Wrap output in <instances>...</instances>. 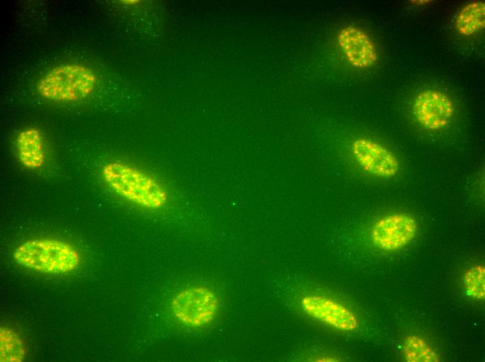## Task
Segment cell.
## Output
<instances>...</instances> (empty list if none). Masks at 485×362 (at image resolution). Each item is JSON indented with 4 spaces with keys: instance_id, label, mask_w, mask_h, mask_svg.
I'll list each match as a JSON object with an SVG mask.
<instances>
[{
    "instance_id": "obj_1",
    "label": "cell",
    "mask_w": 485,
    "mask_h": 362,
    "mask_svg": "<svg viewBox=\"0 0 485 362\" xmlns=\"http://www.w3.org/2000/svg\"><path fill=\"white\" fill-rule=\"evenodd\" d=\"M107 185L124 199L140 207L157 210L167 201L164 188L153 177L129 164L111 162L101 169Z\"/></svg>"
},
{
    "instance_id": "obj_2",
    "label": "cell",
    "mask_w": 485,
    "mask_h": 362,
    "mask_svg": "<svg viewBox=\"0 0 485 362\" xmlns=\"http://www.w3.org/2000/svg\"><path fill=\"white\" fill-rule=\"evenodd\" d=\"M19 265L40 273L60 274L75 271L81 262L72 244L52 237H36L19 244L13 253Z\"/></svg>"
},
{
    "instance_id": "obj_3",
    "label": "cell",
    "mask_w": 485,
    "mask_h": 362,
    "mask_svg": "<svg viewBox=\"0 0 485 362\" xmlns=\"http://www.w3.org/2000/svg\"><path fill=\"white\" fill-rule=\"evenodd\" d=\"M96 76L88 68L70 63L56 66L39 79L37 90L44 98L69 102L88 97L94 90Z\"/></svg>"
},
{
    "instance_id": "obj_4",
    "label": "cell",
    "mask_w": 485,
    "mask_h": 362,
    "mask_svg": "<svg viewBox=\"0 0 485 362\" xmlns=\"http://www.w3.org/2000/svg\"><path fill=\"white\" fill-rule=\"evenodd\" d=\"M220 299L210 288L195 286L183 289L173 298L171 309L181 324L200 327L210 323L217 314Z\"/></svg>"
},
{
    "instance_id": "obj_5",
    "label": "cell",
    "mask_w": 485,
    "mask_h": 362,
    "mask_svg": "<svg viewBox=\"0 0 485 362\" xmlns=\"http://www.w3.org/2000/svg\"><path fill=\"white\" fill-rule=\"evenodd\" d=\"M417 231L415 219L405 213H395L382 217L373 225L371 237L380 250L394 251L407 246Z\"/></svg>"
},
{
    "instance_id": "obj_6",
    "label": "cell",
    "mask_w": 485,
    "mask_h": 362,
    "mask_svg": "<svg viewBox=\"0 0 485 362\" xmlns=\"http://www.w3.org/2000/svg\"><path fill=\"white\" fill-rule=\"evenodd\" d=\"M413 111L422 127L434 131L444 128L450 123L454 113V106L445 93L427 89L415 97Z\"/></svg>"
},
{
    "instance_id": "obj_7",
    "label": "cell",
    "mask_w": 485,
    "mask_h": 362,
    "mask_svg": "<svg viewBox=\"0 0 485 362\" xmlns=\"http://www.w3.org/2000/svg\"><path fill=\"white\" fill-rule=\"evenodd\" d=\"M351 152L360 166L377 177L390 178L400 168L397 157L383 145L375 141L359 138L353 141Z\"/></svg>"
},
{
    "instance_id": "obj_8",
    "label": "cell",
    "mask_w": 485,
    "mask_h": 362,
    "mask_svg": "<svg viewBox=\"0 0 485 362\" xmlns=\"http://www.w3.org/2000/svg\"><path fill=\"white\" fill-rule=\"evenodd\" d=\"M300 306L311 318L339 331H351L358 326L355 315L345 306L329 297L306 295L301 299Z\"/></svg>"
},
{
    "instance_id": "obj_9",
    "label": "cell",
    "mask_w": 485,
    "mask_h": 362,
    "mask_svg": "<svg viewBox=\"0 0 485 362\" xmlns=\"http://www.w3.org/2000/svg\"><path fill=\"white\" fill-rule=\"evenodd\" d=\"M337 45L347 61L353 67L367 69L378 61L376 47L369 35L353 25L341 28L337 36Z\"/></svg>"
},
{
    "instance_id": "obj_10",
    "label": "cell",
    "mask_w": 485,
    "mask_h": 362,
    "mask_svg": "<svg viewBox=\"0 0 485 362\" xmlns=\"http://www.w3.org/2000/svg\"><path fill=\"white\" fill-rule=\"evenodd\" d=\"M16 149L20 163L29 170L42 167L45 161L43 136L36 127L25 128L18 134Z\"/></svg>"
},
{
    "instance_id": "obj_11",
    "label": "cell",
    "mask_w": 485,
    "mask_h": 362,
    "mask_svg": "<svg viewBox=\"0 0 485 362\" xmlns=\"http://www.w3.org/2000/svg\"><path fill=\"white\" fill-rule=\"evenodd\" d=\"M458 33L470 36L485 26V3L475 1L465 5L459 13L455 22Z\"/></svg>"
},
{
    "instance_id": "obj_12",
    "label": "cell",
    "mask_w": 485,
    "mask_h": 362,
    "mask_svg": "<svg viewBox=\"0 0 485 362\" xmlns=\"http://www.w3.org/2000/svg\"><path fill=\"white\" fill-rule=\"evenodd\" d=\"M26 354V347L20 335L10 327L1 326V362H21L24 360Z\"/></svg>"
},
{
    "instance_id": "obj_13",
    "label": "cell",
    "mask_w": 485,
    "mask_h": 362,
    "mask_svg": "<svg viewBox=\"0 0 485 362\" xmlns=\"http://www.w3.org/2000/svg\"><path fill=\"white\" fill-rule=\"evenodd\" d=\"M404 359L408 362H438L439 356L435 349L422 338L410 335L402 344Z\"/></svg>"
},
{
    "instance_id": "obj_14",
    "label": "cell",
    "mask_w": 485,
    "mask_h": 362,
    "mask_svg": "<svg viewBox=\"0 0 485 362\" xmlns=\"http://www.w3.org/2000/svg\"><path fill=\"white\" fill-rule=\"evenodd\" d=\"M463 286L467 294L476 300L485 297V267L474 265L468 268L463 275Z\"/></svg>"
}]
</instances>
